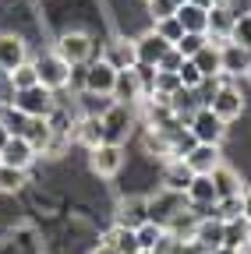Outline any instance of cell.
Segmentation results:
<instances>
[{
  "label": "cell",
  "mask_w": 251,
  "mask_h": 254,
  "mask_svg": "<svg viewBox=\"0 0 251 254\" xmlns=\"http://www.w3.org/2000/svg\"><path fill=\"white\" fill-rule=\"evenodd\" d=\"M187 131H191V138L198 145H219L223 134H227V124L219 120L209 106H198L191 117H187Z\"/></svg>",
  "instance_id": "6da1fadb"
},
{
  "label": "cell",
  "mask_w": 251,
  "mask_h": 254,
  "mask_svg": "<svg viewBox=\"0 0 251 254\" xmlns=\"http://www.w3.org/2000/svg\"><path fill=\"white\" fill-rule=\"evenodd\" d=\"M60 60H68L71 67H78V64H88L92 53H96V43H92L88 32H64V36L57 39V50H53Z\"/></svg>",
  "instance_id": "7a4b0ae2"
},
{
  "label": "cell",
  "mask_w": 251,
  "mask_h": 254,
  "mask_svg": "<svg viewBox=\"0 0 251 254\" xmlns=\"http://www.w3.org/2000/svg\"><path fill=\"white\" fill-rule=\"evenodd\" d=\"M36 64V74H39V85L50 88V92H60V88H68L71 85V64L68 60H60L57 53H43Z\"/></svg>",
  "instance_id": "3957f363"
},
{
  "label": "cell",
  "mask_w": 251,
  "mask_h": 254,
  "mask_svg": "<svg viewBox=\"0 0 251 254\" xmlns=\"http://www.w3.org/2000/svg\"><path fill=\"white\" fill-rule=\"evenodd\" d=\"M14 110H21L25 117H50L57 99H53V92L43 88V85H32V88H25V92H14V99H11Z\"/></svg>",
  "instance_id": "277c9868"
},
{
  "label": "cell",
  "mask_w": 251,
  "mask_h": 254,
  "mask_svg": "<svg viewBox=\"0 0 251 254\" xmlns=\"http://www.w3.org/2000/svg\"><path fill=\"white\" fill-rule=\"evenodd\" d=\"M99 120H103V141H113V145H124L128 131L135 127V113L128 103H113Z\"/></svg>",
  "instance_id": "5b68a950"
},
{
  "label": "cell",
  "mask_w": 251,
  "mask_h": 254,
  "mask_svg": "<svg viewBox=\"0 0 251 254\" xmlns=\"http://www.w3.org/2000/svg\"><path fill=\"white\" fill-rule=\"evenodd\" d=\"M82 88L92 92V95H113V85H117V71L99 57V60H88L82 67Z\"/></svg>",
  "instance_id": "8992f818"
},
{
  "label": "cell",
  "mask_w": 251,
  "mask_h": 254,
  "mask_svg": "<svg viewBox=\"0 0 251 254\" xmlns=\"http://www.w3.org/2000/svg\"><path fill=\"white\" fill-rule=\"evenodd\" d=\"M88 166H92V173H99V177H117L120 166H124V145L99 141L96 148H88Z\"/></svg>",
  "instance_id": "52a82bcc"
},
{
  "label": "cell",
  "mask_w": 251,
  "mask_h": 254,
  "mask_svg": "<svg viewBox=\"0 0 251 254\" xmlns=\"http://www.w3.org/2000/svg\"><path fill=\"white\" fill-rule=\"evenodd\" d=\"M180 208H187V198L177 194V190H167V187H163L160 194L149 198V222H156V226H167V222H170Z\"/></svg>",
  "instance_id": "ba28073f"
},
{
  "label": "cell",
  "mask_w": 251,
  "mask_h": 254,
  "mask_svg": "<svg viewBox=\"0 0 251 254\" xmlns=\"http://www.w3.org/2000/svg\"><path fill=\"white\" fill-rule=\"evenodd\" d=\"M209 110H212L219 120H223V124L237 120V117L244 113V95H241V88H234V85H219L216 95L209 99Z\"/></svg>",
  "instance_id": "9c48e42d"
},
{
  "label": "cell",
  "mask_w": 251,
  "mask_h": 254,
  "mask_svg": "<svg viewBox=\"0 0 251 254\" xmlns=\"http://www.w3.org/2000/svg\"><path fill=\"white\" fill-rule=\"evenodd\" d=\"M103 60L110 64L113 71H131L138 64V53H135V39L128 36H113L106 46H103Z\"/></svg>",
  "instance_id": "30bf717a"
},
{
  "label": "cell",
  "mask_w": 251,
  "mask_h": 254,
  "mask_svg": "<svg viewBox=\"0 0 251 254\" xmlns=\"http://www.w3.org/2000/svg\"><path fill=\"white\" fill-rule=\"evenodd\" d=\"M219 64H223V74H230V78L248 74V67H251V50H244L241 43L227 39V43H219Z\"/></svg>",
  "instance_id": "8fae6325"
},
{
  "label": "cell",
  "mask_w": 251,
  "mask_h": 254,
  "mask_svg": "<svg viewBox=\"0 0 251 254\" xmlns=\"http://www.w3.org/2000/svg\"><path fill=\"white\" fill-rule=\"evenodd\" d=\"M28 60V50H25V39L14 36V32H4L0 36V74H11L14 67Z\"/></svg>",
  "instance_id": "7c38bea8"
},
{
  "label": "cell",
  "mask_w": 251,
  "mask_h": 254,
  "mask_svg": "<svg viewBox=\"0 0 251 254\" xmlns=\"http://www.w3.org/2000/svg\"><path fill=\"white\" fill-rule=\"evenodd\" d=\"M184 163H187V170L195 177H209L219 163H223V159H219V145H195L184 155Z\"/></svg>",
  "instance_id": "4fadbf2b"
},
{
  "label": "cell",
  "mask_w": 251,
  "mask_h": 254,
  "mask_svg": "<svg viewBox=\"0 0 251 254\" xmlns=\"http://www.w3.org/2000/svg\"><path fill=\"white\" fill-rule=\"evenodd\" d=\"M170 43L160 39L156 32H145V36L135 39V53H138V64H149V67H160V60L167 57Z\"/></svg>",
  "instance_id": "5bb4252c"
},
{
  "label": "cell",
  "mask_w": 251,
  "mask_h": 254,
  "mask_svg": "<svg viewBox=\"0 0 251 254\" xmlns=\"http://www.w3.org/2000/svg\"><path fill=\"white\" fill-rule=\"evenodd\" d=\"M142 222H149V198H124V201H117V226L138 230Z\"/></svg>",
  "instance_id": "9a60e30c"
},
{
  "label": "cell",
  "mask_w": 251,
  "mask_h": 254,
  "mask_svg": "<svg viewBox=\"0 0 251 254\" xmlns=\"http://www.w3.org/2000/svg\"><path fill=\"white\" fill-rule=\"evenodd\" d=\"M205 254L212 247H223V219H216V215H202L198 219V226H195V237H191Z\"/></svg>",
  "instance_id": "2e32d148"
},
{
  "label": "cell",
  "mask_w": 251,
  "mask_h": 254,
  "mask_svg": "<svg viewBox=\"0 0 251 254\" xmlns=\"http://www.w3.org/2000/svg\"><path fill=\"white\" fill-rule=\"evenodd\" d=\"M32 159H36V148L28 145L25 138H14V134H11V141L4 145V152H0V163H4V166H14V170H28V166H32Z\"/></svg>",
  "instance_id": "e0dca14e"
},
{
  "label": "cell",
  "mask_w": 251,
  "mask_h": 254,
  "mask_svg": "<svg viewBox=\"0 0 251 254\" xmlns=\"http://www.w3.org/2000/svg\"><path fill=\"white\" fill-rule=\"evenodd\" d=\"M142 99H145V92H142V81H138L135 67H131V71H117L113 103H128V106H135V103H142Z\"/></svg>",
  "instance_id": "ac0fdd59"
},
{
  "label": "cell",
  "mask_w": 251,
  "mask_h": 254,
  "mask_svg": "<svg viewBox=\"0 0 251 254\" xmlns=\"http://www.w3.org/2000/svg\"><path fill=\"white\" fill-rule=\"evenodd\" d=\"M209 180H212V187H216V201H219V198H237V194H244L241 177H237L230 166H223V163L209 173Z\"/></svg>",
  "instance_id": "d6986e66"
},
{
  "label": "cell",
  "mask_w": 251,
  "mask_h": 254,
  "mask_svg": "<svg viewBox=\"0 0 251 254\" xmlns=\"http://www.w3.org/2000/svg\"><path fill=\"white\" fill-rule=\"evenodd\" d=\"M234 21H237V18H234L227 7H219V4H216V7L209 11V32H205L209 43H216V46H219V43H227V39H230V32H234Z\"/></svg>",
  "instance_id": "ffe728a7"
},
{
  "label": "cell",
  "mask_w": 251,
  "mask_h": 254,
  "mask_svg": "<svg viewBox=\"0 0 251 254\" xmlns=\"http://www.w3.org/2000/svg\"><path fill=\"white\" fill-rule=\"evenodd\" d=\"M184 198H187V208H212L216 205V187H212L209 177H195L187 184Z\"/></svg>",
  "instance_id": "44dd1931"
},
{
  "label": "cell",
  "mask_w": 251,
  "mask_h": 254,
  "mask_svg": "<svg viewBox=\"0 0 251 254\" xmlns=\"http://www.w3.org/2000/svg\"><path fill=\"white\" fill-rule=\"evenodd\" d=\"M28 145L36 148V155L39 152H46L50 148V141H53V127H50V120L46 117H28V127H25V134H21Z\"/></svg>",
  "instance_id": "7402d4cb"
},
{
  "label": "cell",
  "mask_w": 251,
  "mask_h": 254,
  "mask_svg": "<svg viewBox=\"0 0 251 254\" xmlns=\"http://www.w3.org/2000/svg\"><path fill=\"white\" fill-rule=\"evenodd\" d=\"M191 180H195V173L187 170L184 159H170V163H167V170H163V187H167V190H177V194H184Z\"/></svg>",
  "instance_id": "603a6c76"
},
{
  "label": "cell",
  "mask_w": 251,
  "mask_h": 254,
  "mask_svg": "<svg viewBox=\"0 0 251 254\" xmlns=\"http://www.w3.org/2000/svg\"><path fill=\"white\" fill-rule=\"evenodd\" d=\"M191 64L202 71V78H219V74H223V64H219V46H216V43H205V46L191 57Z\"/></svg>",
  "instance_id": "cb8c5ba5"
},
{
  "label": "cell",
  "mask_w": 251,
  "mask_h": 254,
  "mask_svg": "<svg viewBox=\"0 0 251 254\" xmlns=\"http://www.w3.org/2000/svg\"><path fill=\"white\" fill-rule=\"evenodd\" d=\"M248 244H251V237H248V219H244V215L227 219V222H223V247H230V251H244Z\"/></svg>",
  "instance_id": "d4e9b609"
},
{
  "label": "cell",
  "mask_w": 251,
  "mask_h": 254,
  "mask_svg": "<svg viewBox=\"0 0 251 254\" xmlns=\"http://www.w3.org/2000/svg\"><path fill=\"white\" fill-rule=\"evenodd\" d=\"M75 141H82L85 148H96L99 141H103V120L99 117H82L78 124H75Z\"/></svg>",
  "instance_id": "484cf974"
},
{
  "label": "cell",
  "mask_w": 251,
  "mask_h": 254,
  "mask_svg": "<svg viewBox=\"0 0 251 254\" xmlns=\"http://www.w3.org/2000/svg\"><path fill=\"white\" fill-rule=\"evenodd\" d=\"M177 21H180V28L184 32H209V11H202V7H195V4H180L177 7Z\"/></svg>",
  "instance_id": "4316f807"
},
{
  "label": "cell",
  "mask_w": 251,
  "mask_h": 254,
  "mask_svg": "<svg viewBox=\"0 0 251 254\" xmlns=\"http://www.w3.org/2000/svg\"><path fill=\"white\" fill-rule=\"evenodd\" d=\"M195 226H198V215H195L191 208H180L163 230H167L170 237H177V240H191V237H195Z\"/></svg>",
  "instance_id": "83f0119b"
},
{
  "label": "cell",
  "mask_w": 251,
  "mask_h": 254,
  "mask_svg": "<svg viewBox=\"0 0 251 254\" xmlns=\"http://www.w3.org/2000/svg\"><path fill=\"white\" fill-rule=\"evenodd\" d=\"M103 244H110L117 254H142V251H138V237H135V230H128V226H113V230L103 237Z\"/></svg>",
  "instance_id": "f1b7e54d"
},
{
  "label": "cell",
  "mask_w": 251,
  "mask_h": 254,
  "mask_svg": "<svg viewBox=\"0 0 251 254\" xmlns=\"http://www.w3.org/2000/svg\"><path fill=\"white\" fill-rule=\"evenodd\" d=\"M7 81H11V88H14V92H25V88H32V85H39V74H36V64H32V60H25L21 67H14V71L7 74Z\"/></svg>",
  "instance_id": "f546056e"
},
{
  "label": "cell",
  "mask_w": 251,
  "mask_h": 254,
  "mask_svg": "<svg viewBox=\"0 0 251 254\" xmlns=\"http://www.w3.org/2000/svg\"><path fill=\"white\" fill-rule=\"evenodd\" d=\"M82 117H103L110 106H113V95H92V92H82Z\"/></svg>",
  "instance_id": "4dcf8cb0"
},
{
  "label": "cell",
  "mask_w": 251,
  "mask_h": 254,
  "mask_svg": "<svg viewBox=\"0 0 251 254\" xmlns=\"http://www.w3.org/2000/svg\"><path fill=\"white\" fill-rule=\"evenodd\" d=\"M163 226H156V222H142V226L135 230V237H138V251H156V244L163 240Z\"/></svg>",
  "instance_id": "1f68e13d"
},
{
  "label": "cell",
  "mask_w": 251,
  "mask_h": 254,
  "mask_svg": "<svg viewBox=\"0 0 251 254\" xmlns=\"http://www.w3.org/2000/svg\"><path fill=\"white\" fill-rule=\"evenodd\" d=\"M0 124H4V127H7V131H11L14 138H21V134H25V127H28V117L7 103L4 110H0Z\"/></svg>",
  "instance_id": "d6a6232c"
},
{
  "label": "cell",
  "mask_w": 251,
  "mask_h": 254,
  "mask_svg": "<svg viewBox=\"0 0 251 254\" xmlns=\"http://www.w3.org/2000/svg\"><path fill=\"white\" fill-rule=\"evenodd\" d=\"M205 43H209V36H202V32H184V36H180V43H177L173 50H177L184 60H191V57H195V53H198Z\"/></svg>",
  "instance_id": "836d02e7"
},
{
  "label": "cell",
  "mask_w": 251,
  "mask_h": 254,
  "mask_svg": "<svg viewBox=\"0 0 251 254\" xmlns=\"http://www.w3.org/2000/svg\"><path fill=\"white\" fill-rule=\"evenodd\" d=\"M152 32H156L160 39H167L170 46H177V43H180V36H184V28H180L177 14H173V18H163V21H156V25H152Z\"/></svg>",
  "instance_id": "e575fe53"
},
{
  "label": "cell",
  "mask_w": 251,
  "mask_h": 254,
  "mask_svg": "<svg viewBox=\"0 0 251 254\" xmlns=\"http://www.w3.org/2000/svg\"><path fill=\"white\" fill-rule=\"evenodd\" d=\"M25 187V170H14V166H0V190L4 194H14V190Z\"/></svg>",
  "instance_id": "d590c367"
},
{
  "label": "cell",
  "mask_w": 251,
  "mask_h": 254,
  "mask_svg": "<svg viewBox=\"0 0 251 254\" xmlns=\"http://www.w3.org/2000/svg\"><path fill=\"white\" fill-rule=\"evenodd\" d=\"M177 78H180V88H187V92H195V88H202V81H205V78H202V71L195 67L191 60H184V64H180V71H177Z\"/></svg>",
  "instance_id": "8d00e7d4"
},
{
  "label": "cell",
  "mask_w": 251,
  "mask_h": 254,
  "mask_svg": "<svg viewBox=\"0 0 251 254\" xmlns=\"http://www.w3.org/2000/svg\"><path fill=\"white\" fill-rule=\"evenodd\" d=\"M209 215L223 219V222H227V219H237V215H241V194H237V198H219V201L209 208Z\"/></svg>",
  "instance_id": "74e56055"
},
{
  "label": "cell",
  "mask_w": 251,
  "mask_h": 254,
  "mask_svg": "<svg viewBox=\"0 0 251 254\" xmlns=\"http://www.w3.org/2000/svg\"><path fill=\"white\" fill-rule=\"evenodd\" d=\"M180 4H173V0H149V14H152V25L163 21V18H173Z\"/></svg>",
  "instance_id": "f35d334b"
},
{
  "label": "cell",
  "mask_w": 251,
  "mask_h": 254,
  "mask_svg": "<svg viewBox=\"0 0 251 254\" xmlns=\"http://www.w3.org/2000/svg\"><path fill=\"white\" fill-rule=\"evenodd\" d=\"M230 39H234V43H241L244 50H251V14H244V18H237V21H234Z\"/></svg>",
  "instance_id": "ab89813d"
},
{
  "label": "cell",
  "mask_w": 251,
  "mask_h": 254,
  "mask_svg": "<svg viewBox=\"0 0 251 254\" xmlns=\"http://www.w3.org/2000/svg\"><path fill=\"white\" fill-rule=\"evenodd\" d=\"M180 64H184V57L170 46V50H167V57L160 60V67H156V71H180Z\"/></svg>",
  "instance_id": "60d3db41"
},
{
  "label": "cell",
  "mask_w": 251,
  "mask_h": 254,
  "mask_svg": "<svg viewBox=\"0 0 251 254\" xmlns=\"http://www.w3.org/2000/svg\"><path fill=\"white\" fill-rule=\"evenodd\" d=\"M170 254H205L195 240H173V247H170Z\"/></svg>",
  "instance_id": "b9f144b4"
},
{
  "label": "cell",
  "mask_w": 251,
  "mask_h": 254,
  "mask_svg": "<svg viewBox=\"0 0 251 254\" xmlns=\"http://www.w3.org/2000/svg\"><path fill=\"white\" fill-rule=\"evenodd\" d=\"M234 18H244V14H251V0H227V4H223Z\"/></svg>",
  "instance_id": "7bdbcfd3"
},
{
  "label": "cell",
  "mask_w": 251,
  "mask_h": 254,
  "mask_svg": "<svg viewBox=\"0 0 251 254\" xmlns=\"http://www.w3.org/2000/svg\"><path fill=\"white\" fill-rule=\"evenodd\" d=\"M241 215L251 219V187H244V194H241Z\"/></svg>",
  "instance_id": "ee69618b"
},
{
  "label": "cell",
  "mask_w": 251,
  "mask_h": 254,
  "mask_svg": "<svg viewBox=\"0 0 251 254\" xmlns=\"http://www.w3.org/2000/svg\"><path fill=\"white\" fill-rule=\"evenodd\" d=\"M187 4H195V7H202V11H212L216 0H187Z\"/></svg>",
  "instance_id": "f6af8a7d"
},
{
  "label": "cell",
  "mask_w": 251,
  "mask_h": 254,
  "mask_svg": "<svg viewBox=\"0 0 251 254\" xmlns=\"http://www.w3.org/2000/svg\"><path fill=\"white\" fill-rule=\"evenodd\" d=\"M7 141H11V131H7L4 124H0V152H4V145H7Z\"/></svg>",
  "instance_id": "bcb514c9"
},
{
  "label": "cell",
  "mask_w": 251,
  "mask_h": 254,
  "mask_svg": "<svg viewBox=\"0 0 251 254\" xmlns=\"http://www.w3.org/2000/svg\"><path fill=\"white\" fill-rule=\"evenodd\" d=\"M209 254H244V251H230V247H212Z\"/></svg>",
  "instance_id": "7dc6e473"
},
{
  "label": "cell",
  "mask_w": 251,
  "mask_h": 254,
  "mask_svg": "<svg viewBox=\"0 0 251 254\" xmlns=\"http://www.w3.org/2000/svg\"><path fill=\"white\" fill-rule=\"evenodd\" d=\"M92 254H117V251H113L110 244H99V247H96V251H92Z\"/></svg>",
  "instance_id": "c3c4849f"
},
{
  "label": "cell",
  "mask_w": 251,
  "mask_h": 254,
  "mask_svg": "<svg viewBox=\"0 0 251 254\" xmlns=\"http://www.w3.org/2000/svg\"><path fill=\"white\" fill-rule=\"evenodd\" d=\"M248 237H251V219H248ZM248 247H251V244H248Z\"/></svg>",
  "instance_id": "681fc988"
},
{
  "label": "cell",
  "mask_w": 251,
  "mask_h": 254,
  "mask_svg": "<svg viewBox=\"0 0 251 254\" xmlns=\"http://www.w3.org/2000/svg\"><path fill=\"white\" fill-rule=\"evenodd\" d=\"M173 4H187V0H173Z\"/></svg>",
  "instance_id": "f907efd6"
},
{
  "label": "cell",
  "mask_w": 251,
  "mask_h": 254,
  "mask_svg": "<svg viewBox=\"0 0 251 254\" xmlns=\"http://www.w3.org/2000/svg\"><path fill=\"white\" fill-rule=\"evenodd\" d=\"M142 254H152V251H142Z\"/></svg>",
  "instance_id": "816d5d0a"
},
{
  "label": "cell",
  "mask_w": 251,
  "mask_h": 254,
  "mask_svg": "<svg viewBox=\"0 0 251 254\" xmlns=\"http://www.w3.org/2000/svg\"><path fill=\"white\" fill-rule=\"evenodd\" d=\"M248 74H251V67H248Z\"/></svg>",
  "instance_id": "f5cc1de1"
},
{
  "label": "cell",
  "mask_w": 251,
  "mask_h": 254,
  "mask_svg": "<svg viewBox=\"0 0 251 254\" xmlns=\"http://www.w3.org/2000/svg\"><path fill=\"white\" fill-rule=\"evenodd\" d=\"M0 166H4V163H0Z\"/></svg>",
  "instance_id": "db71d44e"
},
{
  "label": "cell",
  "mask_w": 251,
  "mask_h": 254,
  "mask_svg": "<svg viewBox=\"0 0 251 254\" xmlns=\"http://www.w3.org/2000/svg\"><path fill=\"white\" fill-rule=\"evenodd\" d=\"M145 4H149V0H145Z\"/></svg>",
  "instance_id": "11a10c76"
}]
</instances>
